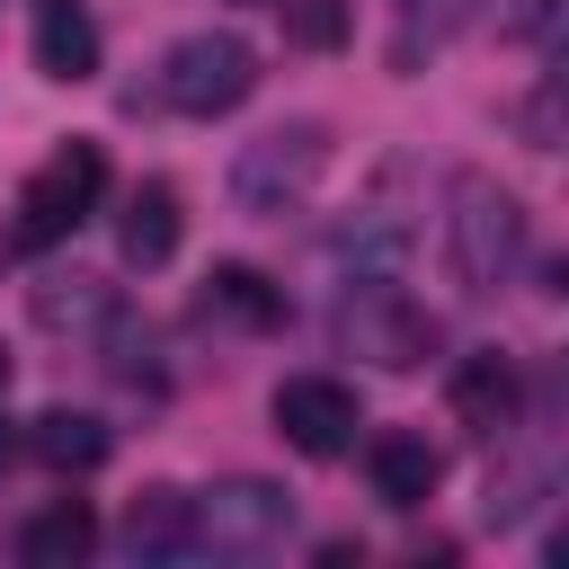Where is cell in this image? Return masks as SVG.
Returning a JSON list of instances; mask_svg holds the SVG:
<instances>
[{
  "instance_id": "cell-2",
  "label": "cell",
  "mask_w": 569,
  "mask_h": 569,
  "mask_svg": "<svg viewBox=\"0 0 569 569\" xmlns=\"http://www.w3.org/2000/svg\"><path fill=\"white\" fill-rule=\"evenodd\" d=\"M320 169H329V124H311V116L267 124V133L240 142V160H231V204L258 213V222H276V213H293V204L320 187Z\"/></svg>"
},
{
  "instance_id": "cell-13",
  "label": "cell",
  "mask_w": 569,
  "mask_h": 569,
  "mask_svg": "<svg viewBox=\"0 0 569 569\" xmlns=\"http://www.w3.org/2000/svg\"><path fill=\"white\" fill-rule=\"evenodd\" d=\"M36 71L44 80H98V18L80 0H36Z\"/></svg>"
},
{
  "instance_id": "cell-22",
  "label": "cell",
  "mask_w": 569,
  "mask_h": 569,
  "mask_svg": "<svg viewBox=\"0 0 569 569\" xmlns=\"http://www.w3.org/2000/svg\"><path fill=\"white\" fill-rule=\"evenodd\" d=\"M0 391H9V347H0Z\"/></svg>"
},
{
  "instance_id": "cell-20",
  "label": "cell",
  "mask_w": 569,
  "mask_h": 569,
  "mask_svg": "<svg viewBox=\"0 0 569 569\" xmlns=\"http://www.w3.org/2000/svg\"><path fill=\"white\" fill-rule=\"evenodd\" d=\"M551 18H560V0H525V18H516V27H525V36H551Z\"/></svg>"
},
{
  "instance_id": "cell-14",
  "label": "cell",
  "mask_w": 569,
  "mask_h": 569,
  "mask_svg": "<svg viewBox=\"0 0 569 569\" xmlns=\"http://www.w3.org/2000/svg\"><path fill=\"white\" fill-rule=\"evenodd\" d=\"M124 551L133 560H187L196 551V498L187 489H142L124 507Z\"/></svg>"
},
{
  "instance_id": "cell-5",
  "label": "cell",
  "mask_w": 569,
  "mask_h": 569,
  "mask_svg": "<svg viewBox=\"0 0 569 569\" xmlns=\"http://www.w3.org/2000/svg\"><path fill=\"white\" fill-rule=\"evenodd\" d=\"M338 338H347L356 356H373L382 373H418V365L436 356V320H427L391 276H356V293H347V311H338Z\"/></svg>"
},
{
  "instance_id": "cell-16",
  "label": "cell",
  "mask_w": 569,
  "mask_h": 569,
  "mask_svg": "<svg viewBox=\"0 0 569 569\" xmlns=\"http://www.w3.org/2000/svg\"><path fill=\"white\" fill-rule=\"evenodd\" d=\"M329 258H338V267H356V276H391V267L409 258V222H400L391 204H365L356 222H338Z\"/></svg>"
},
{
  "instance_id": "cell-7",
  "label": "cell",
  "mask_w": 569,
  "mask_h": 569,
  "mask_svg": "<svg viewBox=\"0 0 569 569\" xmlns=\"http://www.w3.org/2000/svg\"><path fill=\"white\" fill-rule=\"evenodd\" d=\"M267 418H276V436H284L293 453H311V462H338V453L356 445V427H365L356 391L329 382V373H293V382H276Z\"/></svg>"
},
{
  "instance_id": "cell-1",
  "label": "cell",
  "mask_w": 569,
  "mask_h": 569,
  "mask_svg": "<svg viewBox=\"0 0 569 569\" xmlns=\"http://www.w3.org/2000/svg\"><path fill=\"white\" fill-rule=\"evenodd\" d=\"M445 258H453L462 293H498L525 267V204L498 178L453 169V187H445Z\"/></svg>"
},
{
  "instance_id": "cell-17",
  "label": "cell",
  "mask_w": 569,
  "mask_h": 569,
  "mask_svg": "<svg viewBox=\"0 0 569 569\" xmlns=\"http://www.w3.org/2000/svg\"><path fill=\"white\" fill-rule=\"evenodd\" d=\"M276 9H284V44H302V53H338L356 27L347 0H276Z\"/></svg>"
},
{
  "instance_id": "cell-19",
  "label": "cell",
  "mask_w": 569,
  "mask_h": 569,
  "mask_svg": "<svg viewBox=\"0 0 569 569\" xmlns=\"http://www.w3.org/2000/svg\"><path fill=\"white\" fill-rule=\"evenodd\" d=\"M525 142H533V151H560V80L533 89V107H525Z\"/></svg>"
},
{
  "instance_id": "cell-21",
  "label": "cell",
  "mask_w": 569,
  "mask_h": 569,
  "mask_svg": "<svg viewBox=\"0 0 569 569\" xmlns=\"http://www.w3.org/2000/svg\"><path fill=\"white\" fill-rule=\"evenodd\" d=\"M18 453H27V436H18V427H9V418H0V480H9V471H18Z\"/></svg>"
},
{
  "instance_id": "cell-15",
  "label": "cell",
  "mask_w": 569,
  "mask_h": 569,
  "mask_svg": "<svg viewBox=\"0 0 569 569\" xmlns=\"http://www.w3.org/2000/svg\"><path fill=\"white\" fill-rule=\"evenodd\" d=\"M89 551H98L89 498H53V507H36V516L18 525V560H27V569H71V560H89Z\"/></svg>"
},
{
  "instance_id": "cell-11",
  "label": "cell",
  "mask_w": 569,
  "mask_h": 569,
  "mask_svg": "<svg viewBox=\"0 0 569 569\" xmlns=\"http://www.w3.org/2000/svg\"><path fill=\"white\" fill-rule=\"evenodd\" d=\"M196 311H204L213 329H249V338H258V329H276V320H284V284H267L249 258H222V267L204 276Z\"/></svg>"
},
{
  "instance_id": "cell-4",
  "label": "cell",
  "mask_w": 569,
  "mask_h": 569,
  "mask_svg": "<svg viewBox=\"0 0 569 569\" xmlns=\"http://www.w3.org/2000/svg\"><path fill=\"white\" fill-rule=\"evenodd\" d=\"M249 89H258V44L231 36V27H196V36H178L169 62H160V98H169L178 116H204V124L231 116Z\"/></svg>"
},
{
  "instance_id": "cell-8",
  "label": "cell",
  "mask_w": 569,
  "mask_h": 569,
  "mask_svg": "<svg viewBox=\"0 0 569 569\" xmlns=\"http://www.w3.org/2000/svg\"><path fill=\"white\" fill-rule=\"evenodd\" d=\"M445 400H453V418H462L471 436H489V445H507V436L525 427V382H516V356H498V347L462 356L453 382H445Z\"/></svg>"
},
{
  "instance_id": "cell-18",
  "label": "cell",
  "mask_w": 569,
  "mask_h": 569,
  "mask_svg": "<svg viewBox=\"0 0 569 569\" xmlns=\"http://www.w3.org/2000/svg\"><path fill=\"white\" fill-rule=\"evenodd\" d=\"M36 320H44V329L107 320V293H98V276H44V284H36Z\"/></svg>"
},
{
  "instance_id": "cell-9",
  "label": "cell",
  "mask_w": 569,
  "mask_h": 569,
  "mask_svg": "<svg viewBox=\"0 0 569 569\" xmlns=\"http://www.w3.org/2000/svg\"><path fill=\"white\" fill-rule=\"evenodd\" d=\"M365 480H373V498H382L391 516H418V507L436 498V480H445V453H436L427 436H409V427H382V436L365 445Z\"/></svg>"
},
{
  "instance_id": "cell-12",
  "label": "cell",
  "mask_w": 569,
  "mask_h": 569,
  "mask_svg": "<svg viewBox=\"0 0 569 569\" xmlns=\"http://www.w3.org/2000/svg\"><path fill=\"white\" fill-rule=\"evenodd\" d=\"M27 453H36L44 471L80 480V471H98V462L116 453V427H107L98 409H44V418L27 427Z\"/></svg>"
},
{
  "instance_id": "cell-10",
  "label": "cell",
  "mask_w": 569,
  "mask_h": 569,
  "mask_svg": "<svg viewBox=\"0 0 569 569\" xmlns=\"http://www.w3.org/2000/svg\"><path fill=\"white\" fill-rule=\"evenodd\" d=\"M178 231H187L178 187H169V178H142V187L124 196V213H116V258L151 276V267H169V258H178Z\"/></svg>"
},
{
  "instance_id": "cell-3",
  "label": "cell",
  "mask_w": 569,
  "mask_h": 569,
  "mask_svg": "<svg viewBox=\"0 0 569 569\" xmlns=\"http://www.w3.org/2000/svg\"><path fill=\"white\" fill-rule=\"evenodd\" d=\"M98 196H107V151L98 142H62V151H44L36 160V178L18 187V249L27 258H44V249H62L89 213H98Z\"/></svg>"
},
{
  "instance_id": "cell-6",
  "label": "cell",
  "mask_w": 569,
  "mask_h": 569,
  "mask_svg": "<svg viewBox=\"0 0 569 569\" xmlns=\"http://www.w3.org/2000/svg\"><path fill=\"white\" fill-rule=\"evenodd\" d=\"M293 533V498L276 489V480H213L204 498H196V551H267V542H284Z\"/></svg>"
}]
</instances>
